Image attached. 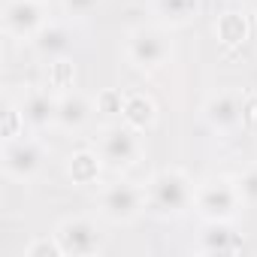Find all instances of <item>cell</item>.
I'll return each mask as SVG.
<instances>
[{"label": "cell", "instance_id": "1", "mask_svg": "<svg viewBox=\"0 0 257 257\" xmlns=\"http://www.w3.org/2000/svg\"><path fill=\"white\" fill-rule=\"evenodd\" d=\"M194 179L179 167H164L146 182V212L155 218H179L194 206Z\"/></svg>", "mask_w": 257, "mask_h": 257}, {"label": "cell", "instance_id": "2", "mask_svg": "<svg viewBox=\"0 0 257 257\" xmlns=\"http://www.w3.org/2000/svg\"><path fill=\"white\" fill-rule=\"evenodd\" d=\"M203 221H233L245 203L239 197L236 179L227 176H209L203 182H197L194 188V206H191Z\"/></svg>", "mask_w": 257, "mask_h": 257}, {"label": "cell", "instance_id": "3", "mask_svg": "<svg viewBox=\"0 0 257 257\" xmlns=\"http://www.w3.org/2000/svg\"><path fill=\"white\" fill-rule=\"evenodd\" d=\"M97 155L103 158L106 170H115V173H124L143 161V134L134 131L131 124H106L103 131L97 134Z\"/></svg>", "mask_w": 257, "mask_h": 257}, {"label": "cell", "instance_id": "4", "mask_svg": "<svg viewBox=\"0 0 257 257\" xmlns=\"http://www.w3.org/2000/svg\"><path fill=\"white\" fill-rule=\"evenodd\" d=\"M173 55V43L164 25H140L124 37V58L137 70H161Z\"/></svg>", "mask_w": 257, "mask_h": 257}, {"label": "cell", "instance_id": "5", "mask_svg": "<svg viewBox=\"0 0 257 257\" xmlns=\"http://www.w3.org/2000/svg\"><path fill=\"white\" fill-rule=\"evenodd\" d=\"M97 212L109 224H134L146 212V185L115 179L100 188L97 194Z\"/></svg>", "mask_w": 257, "mask_h": 257}, {"label": "cell", "instance_id": "6", "mask_svg": "<svg viewBox=\"0 0 257 257\" xmlns=\"http://www.w3.org/2000/svg\"><path fill=\"white\" fill-rule=\"evenodd\" d=\"M46 146L37 137H16L4 143V152H0V167H4V176L10 182H34L43 170H46Z\"/></svg>", "mask_w": 257, "mask_h": 257}, {"label": "cell", "instance_id": "7", "mask_svg": "<svg viewBox=\"0 0 257 257\" xmlns=\"http://www.w3.org/2000/svg\"><path fill=\"white\" fill-rule=\"evenodd\" d=\"M55 236L64 248V257H91L103 251V233L94 218L88 215H73L64 218L55 227Z\"/></svg>", "mask_w": 257, "mask_h": 257}, {"label": "cell", "instance_id": "8", "mask_svg": "<svg viewBox=\"0 0 257 257\" xmlns=\"http://www.w3.org/2000/svg\"><path fill=\"white\" fill-rule=\"evenodd\" d=\"M0 22H4V34L13 37V40H34L46 25V4H40V0H7L4 4V16H0Z\"/></svg>", "mask_w": 257, "mask_h": 257}, {"label": "cell", "instance_id": "9", "mask_svg": "<svg viewBox=\"0 0 257 257\" xmlns=\"http://www.w3.org/2000/svg\"><path fill=\"white\" fill-rule=\"evenodd\" d=\"M203 118L215 134H236L245 124V103L236 91H215L203 103Z\"/></svg>", "mask_w": 257, "mask_h": 257}, {"label": "cell", "instance_id": "10", "mask_svg": "<svg viewBox=\"0 0 257 257\" xmlns=\"http://www.w3.org/2000/svg\"><path fill=\"white\" fill-rule=\"evenodd\" d=\"M19 106H22L28 131H49V127H58V94L52 88L28 91L19 100Z\"/></svg>", "mask_w": 257, "mask_h": 257}, {"label": "cell", "instance_id": "11", "mask_svg": "<svg viewBox=\"0 0 257 257\" xmlns=\"http://www.w3.org/2000/svg\"><path fill=\"white\" fill-rule=\"evenodd\" d=\"M200 254H236L242 251V236L233 230V221H203V230L197 236Z\"/></svg>", "mask_w": 257, "mask_h": 257}, {"label": "cell", "instance_id": "12", "mask_svg": "<svg viewBox=\"0 0 257 257\" xmlns=\"http://www.w3.org/2000/svg\"><path fill=\"white\" fill-rule=\"evenodd\" d=\"M94 100H88L82 91L70 88L58 94V127L61 131H82L94 115Z\"/></svg>", "mask_w": 257, "mask_h": 257}, {"label": "cell", "instance_id": "13", "mask_svg": "<svg viewBox=\"0 0 257 257\" xmlns=\"http://www.w3.org/2000/svg\"><path fill=\"white\" fill-rule=\"evenodd\" d=\"M118 121H124V124H131L134 131L146 134L158 124V103L146 91H131V94H124V109H121Z\"/></svg>", "mask_w": 257, "mask_h": 257}, {"label": "cell", "instance_id": "14", "mask_svg": "<svg viewBox=\"0 0 257 257\" xmlns=\"http://www.w3.org/2000/svg\"><path fill=\"white\" fill-rule=\"evenodd\" d=\"M34 52L46 61H58V58H67L70 49H73V34L67 25H58V22H49L34 40H31Z\"/></svg>", "mask_w": 257, "mask_h": 257}, {"label": "cell", "instance_id": "15", "mask_svg": "<svg viewBox=\"0 0 257 257\" xmlns=\"http://www.w3.org/2000/svg\"><path fill=\"white\" fill-rule=\"evenodd\" d=\"M103 158L97 155V149H79L67 158V176L73 185L85 188V185H97L100 173H103Z\"/></svg>", "mask_w": 257, "mask_h": 257}, {"label": "cell", "instance_id": "16", "mask_svg": "<svg viewBox=\"0 0 257 257\" xmlns=\"http://www.w3.org/2000/svg\"><path fill=\"white\" fill-rule=\"evenodd\" d=\"M152 7H155V16L161 19V25L182 28L197 19L200 0H152Z\"/></svg>", "mask_w": 257, "mask_h": 257}, {"label": "cell", "instance_id": "17", "mask_svg": "<svg viewBox=\"0 0 257 257\" xmlns=\"http://www.w3.org/2000/svg\"><path fill=\"white\" fill-rule=\"evenodd\" d=\"M215 34L224 46H242L248 40V22L242 13H224L215 25Z\"/></svg>", "mask_w": 257, "mask_h": 257}, {"label": "cell", "instance_id": "18", "mask_svg": "<svg viewBox=\"0 0 257 257\" xmlns=\"http://www.w3.org/2000/svg\"><path fill=\"white\" fill-rule=\"evenodd\" d=\"M49 88H52L55 94L76 88V67H73L67 58L49 61Z\"/></svg>", "mask_w": 257, "mask_h": 257}, {"label": "cell", "instance_id": "19", "mask_svg": "<svg viewBox=\"0 0 257 257\" xmlns=\"http://www.w3.org/2000/svg\"><path fill=\"white\" fill-rule=\"evenodd\" d=\"M25 115H22V106L13 103V100H4V143L7 140H16L25 134Z\"/></svg>", "mask_w": 257, "mask_h": 257}, {"label": "cell", "instance_id": "20", "mask_svg": "<svg viewBox=\"0 0 257 257\" xmlns=\"http://www.w3.org/2000/svg\"><path fill=\"white\" fill-rule=\"evenodd\" d=\"M236 188H239V197H242L245 209H257V164L236 176Z\"/></svg>", "mask_w": 257, "mask_h": 257}, {"label": "cell", "instance_id": "21", "mask_svg": "<svg viewBox=\"0 0 257 257\" xmlns=\"http://www.w3.org/2000/svg\"><path fill=\"white\" fill-rule=\"evenodd\" d=\"M94 106H97V112H103L106 118H121V109H124V91H118V88H106V91L97 94Z\"/></svg>", "mask_w": 257, "mask_h": 257}, {"label": "cell", "instance_id": "22", "mask_svg": "<svg viewBox=\"0 0 257 257\" xmlns=\"http://www.w3.org/2000/svg\"><path fill=\"white\" fill-rule=\"evenodd\" d=\"M25 257H64V248L58 236H37L31 245H25Z\"/></svg>", "mask_w": 257, "mask_h": 257}, {"label": "cell", "instance_id": "23", "mask_svg": "<svg viewBox=\"0 0 257 257\" xmlns=\"http://www.w3.org/2000/svg\"><path fill=\"white\" fill-rule=\"evenodd\" d=\"M61 7H64L67 16H73V19H85V16H91V13L100 7V0H61Z\"/></svg>", "mask_w": 257, "mask_h": 257}, {"label": "cell", "instance_id": "24", "mask_svg": "<svg viewBox=\"0 0 257 257\" xmlns=\"http://www.w3.org/2000/svg\"><path fill=\"white\" fill-rule=\"evenodd\" d=\"M251 10H254V13H257V0H251Z\"/></svg>", "mask_w": 257, "mask_h": 257}, {"label": "cell", "instance_id": "25", "mask_svg": "<svg viewBox=\"0 0 257 257\" xmlns=\"http://www.w3.org/2000/svg\"><path fill=\"white\" fill-rule=\"evenodd\" d=\"M40 4H49V0H40Z\"/></svg>", "mask_w": 257, "mask_h": 257}]
</instances>
